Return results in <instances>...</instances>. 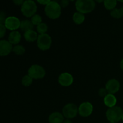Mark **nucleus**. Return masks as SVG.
Returning a JSON list of instances; mask_svg holds the SVG:
<instances>
[{"label": "nucleus", "mask_w": 123, "mask_h": 123, "mask_svg": "<svg viewBox=\"0 0 123 123\" xmlns=\"http://www.w3.org/2000/svg\"><path fill=\"white\" fill-rule=\"evenodd\" d=\"M106 116L110 123H117L122 120L123 111L120 107L115 106L108 109L106 113Z\"/></svg>", "instance_id": "nucleus-3"}, {"label": "nucleus", "mask_w": 123, "mask_h": 123, "mask_svg": "<svg viewBox=\"0 0 123 123\" xmlns=\"http://www.w3.org/2000/svg\"><path fill=\"white\" fill-rule=\"evenodd\" d=\"M48 25L45 23L42 22L40 24L37 26V31L40 34H43L46 33L48 31Z\"/></svg>", "instance_id": "nucleus-23"}, {"label": "nucleus", "mask_w": 123, "mask_h": 123, "mask_svg": "<svg viewBox=\"0 0 123 123\" xmlns=\"http://www.w3.org/2000/svg\"><path fill=\"white\" fill-rule=\"evenodd\" d=\"M117 1H120L121 2H123V0H117Z\"/></svg>", "instance_id": "nucleus-34"}, {"label": "nucleus", "mask_w": 123, "mask_h": 123, "mask_svg": "<svg viewBox=\"0 0 123 123\" xmlns=\"http://www.w3.org/2000/svg\"><path fill=\"white\" fill-rule=\"evenodd\" d=\"M104 6L107 10H112L115 7L117 4V0H105L103 1Z\"/></svg>", "instance_id": "nucleus-19"}, {"label": "nucleus", "mask_w": 123, "mask_h": 123, "mask_svg": "<svg viewBox=\"0 0 123 123\" xmlns=\"http://www.w3.org/2000/svg\"><path fill=\"white\" fill-rule=\"evenodd\" d=\"M31 21L34 25H38L42 22V18L40 15L38 14H36L31 17Z\"/></svg>", "instance_id": "nucleus-24"}, {"label": "nucleus", "mask_w": 123, "mask_h": 123, "mask_svg": "<svg viewBox=\"0 0 123 123\" xmlns=\"http://www.w3.org/2000/svg\"></svg>", "instance_id": "nucleus-37"}, {"label": "nucleus", "mask_w": 123, "mask_h": 123, "mask_svg": "<svg viewBox=\"0 0 123 123\" xmlns=\"http://www.w3.org/2000/svg\"><path fill=\"white\" fill-rule=\"evenodd\" d=\"M64 117L61 113L58 112H53L49 115V123H62L64 120Z\"/></svg>", "instance_id": "nucleus-14"}, {"label": "nucleus", "mask_w": 123, "mask_h": 123, "mask_svg": "<svg viewBox=\"0 0 123 123\" xmlns=\"http://www.w3.org/2000/svg\"><path fill=\"white\" fill-rule=\"evenodd\" d=\"M13 2L16 6H22L25 2V0H13Z\"/></svg>", "instance_id": "nucleus-30"}, {"label": "nucleus", "mask_w": 123, "mask_h": 123, "mask_svg": "<svg viewBox=\"0 0 123 123\" xmlns=\"http://www.w3.org/2000/svg\"><path fill=\"white\" fill-rule=\"evenodd\" d=\"M93 111V106L88 102H84L78 108V113L83 117H87L91 115Z\"/></svg>", "instance_id": "nucleus-9"}, {"label": "nucleus", "mask_w": 123, "mask_h": 123, "mask_svg": "<svg viewBox=\"0 0 123 123\" xmlns=\"http://www.w3.org/2000/svg\"><path fill=\"white\" fill-rule=\"evenodd\" d=\"M94 1H96V2H98V3H101V2H103L105 0H94Z\"/></svg>", "instance_id": "nucleus-33"}, {"label": "nucleus", "mask_w": 123, "mask_h": 123, "mask_svg": "<svg viewBox=\"0 0 123 123\" xmlns=\"http://www.w3.org/2000/svg\"><path fill=\"white\" fill-rule=\"evenodd\" d=\"M38 34L33 30H30L24 32V38L27 42H32L37 40L38 38Z\"/></svg>", "instance_id": "nucleus-16"}, {"label": "nucleus", "mask_w": 123, "mask_h": 123, "mask_svg": "<svg viewBox=\"0 0 123 123\" xmlns=\"http://www.w3.org/2000/svg\"><path fill=\"white\" fill-rule=\"evenodd\" d=\"M105 88L108 91V93L114 94L119 91L120 88V84L118 80L112 79L108 80L106 84Z\"/></svg>", "instance_id": "nucleus-10"}, {"label": "nucleus", "mask_w": 123, "mask_h": 123, "mask_svg": "<svg viewBox=\"0 0 123 123\" xmlns=\"http://www.w3.org/2000/svg\"><path fill=\"white\" fill-rule=\"evenodd\" d=\"M70 1H77V0H69Z\"/></svg>", "instance_id": "nucleus-35"}, {"label": "nucleus", "mask_w": 123, "mask_h": 123, "mask_svg": "<svg viewBox=\"0 0 123 123\" xmlns=\"http://www.w3.org/2000/svg\"><path fill=\"white\" fill-rule=\"evenodd\" d=\"M20 22L19 19L14 16L7 17L5 21L4 25L6 28L11 31H16L18 28H20Z\"/></svg>", "instance_id": "nucleus-8"}, {"label": "nucleus", "mask_w": 123, "mask_h": 123, "mask_svg": "<svg viewBox=\"0 0 123 123\" xmlns=\"http://www.w3.org/2000/svg\"><path fill=\"white\" fill-rule=\"evenodd\" d=\"M120 68H121L122 70H123V58L121 60V62H120Z\"/></svg>", "instance_id": "nucleus-32"}, {"label": "nucleus", "mask_w": 123, "mask_h": 123, "mask_svg": "<svg viewBox=\"0 0 123 123\" xmlns=\"http://www.w3.org/2000/svg\"><path fill=\"white\" fill-rule=\"evenodd\" d=\"M108 94L109 93H108V91H107L106 89L105 88H102L100 89L99 91H98V95H99L100 97H103V98H104L106 96H107Z\"/></svg>", "instance_id": "nucleus-26"}, {"label": "nucleus", "mask_w": 123, "mask_h": 123, "mask_svg": "<svg viewBox=\"0 0 123 123\" xmlns=\"http://www.w3.org/2000/svg\"><path fill=\"white\" fill-rule=\"evenodd\" d=\"M111 15L115 19H120L123 17V6L120 8H114L111 12Z\"/></svg>", "instance_id": "nucleus-20"}, {"label": "nucleus", "mask_w": 123, "mask_h": 123, "mask_svg": "<svg viewBox=\"0 0 123 123\" xmlns=\"http://www.w3.org/2000/svg\"><path fill=\"white\" fill-rule=\"evenodd\" d=\"M34 25L32 24L31 20H24L20 22V28H19L24 31V32H26L30 30H32L33 28Z\"/></svg>", "instance_id": "nucleus-17"}, {"label": "nucleus", "mask_w": 123, "mask_h": 123, "mask_svg": "<svg viewBox=\"0 0 123 123\" xmlns=\"http://www.w3.org/2000/svg\"><path fill=\"white\" fill-rule=\"evenodd\" d=\"M44 12L49 19H56L61 16V7L57 2L52 1L46 6Z\"/></svg>", "instance_id": "nucleus-1"}, {"label": "nucleus", "mask_w": 123, "mask_h": 123, "mask_svg": "<svg viewBox=\"0 0 123 123\" xmlns=\"http://www.w3.org/2000/svg\"><path fill=\"white\" fill-rule=\"evenodd\" d=\"M122 120H123V118H122Z\"/></svg>", "instance_id": "nucleus-36"}, {"label": "nucleus", "mask_w": 123, "mask_h": 123, "mask_svg": "<svg viewBox=\"0 0 123 123\" xmlns=\"http://www.w3.org/2000/svg\"><path fill=\"white\" fill-rule=\"evenodd\" d=\"M32 81H33V79L28 74V75L24 76L22 78V84L23 86L27 87V86H30L32 84Z\"/></svg>", "instance_id": "nucleus-22"}, {"label": "nucleus", "mask_w": 123, "mask_h": 123, "mask_svg": "<svg viewBox=\"0 0 123 123\" xmlns=\"http://www.w3.org/2000/svg\"><path fill=\"white\" fill-rule=\"evenodd\" d=\"M13 48L12 44L8 41L5 40H0V56L8 55L13 50Z\"/></svg>", "instance_id": "nucleus-12"}, {"label": "nucleus", "mask_w": 123, "mask_h": 123, "mask_svg": "<svg viewBox=\"0 0 123 123\" xmlns=\"http://www.w3.org/2000/svg\"><path fill=\"white\" fill-rule=\"evenodd\" d=\"M62 123H72V122L70 121V120H69V119H67V120H64Z\"/></svg>", "instance_id": "nucleus-31"}, {"label": "nucleus", "mask_w": 123, "mask_h": 123, "mask_svg": "<svg viewBox=\"0 0 123 123\" xmlns=\"http://www.w3.org/2000/svg\"><path fill=\"white\" fill-rule=\"evenodd\" d=\"M69 0H61L60 1V5L61 7V8H65V7H67V6L69 4Z\"/></svg>", "instance_id": "nucleus-28"}, {"label": "nucleus", "mask_w": 123, "mask_h": 123, "mask_svg": "<svg viewBox=\"0 0 123 123\" xmlns=\"http://www.w3.org/2000/svg\"><path fill=\"white\" fill-rule=\"evenodd\" d=\"M13 51L18 55H22L25 52V49L23 46L17 44L13 48Z\"/></svg>", "instance_id": "nucleus-21"}, {"label": "nucleus", "mask_w": 123, "mask_h": 123, "mask_svg": "<svg viewBox=\"0 0 123 123\" xmlns=\"http://www.w3.org/2000/svg\"><path fill=\"white\" fill-rule=\"evenodd\" d=\"M28 75L32 79H39L44 78L46 75V71L42 66L34 64L31 66L28 69Z\"/></svg>", "instance_id": "nucleus-6"}, {"label": "nucleus", "mask_w": 123, "mask_h": 123, "mask_svg": "<svg viewBox=\"0 0 123 123\" xmlns=\"http://www.w3.org/2000/svg\"><path fill=\"white\" fill-rule=\"evenodd\" d=\"M37 2L40 4L42 5H45L46 6L47 4L49 3V2H51V0H37Z\"/></svg>", "instance_id": "nucleus-29"}, {"label": "nucleus", "mask_w": 123, "mask_h": 123, "mask_svg": "<svg viewBox=\"0 0 123 123\" xmlns=\"http://www.w3.org/2000/svg\"><path fill=\"white\" fill-rule=\"evenodd\" d=\"M75 7L78 12L83 14H87L94 10L96 2L94 0H77Z\"/></svg>", "instance_id": "nucleus-2"}, {"label": "nucleus", "mask_w": 123, "mask_h": 123, "mask_svg": "<svg viewBox=\"0 0 123 123\" xmlns=\"http://www.w3.org/2000/svg\"><path fill=\"white\" fill-rule=\"evenodd\" d=\"M104 103L106 106L110 108L115 106L117 103V98L114 94H108L104 97Z\"/></svg>", "instance_id": "nucleus-15"}, {"label": "nucleus", "mask_w": 123, "mask_h": 123, "mask_svg": "<svg viewBox=\"0 0 123 123\" xmlns=\"http://www.w3.org/2000/svg\"><path fill=\"white\" fill-rule=\"evenodd\" d=\"M73 20L76 24L80 25V24H82L85 20V15L83 13L77 12L73 14Z\"/></svg>", "instance_id": "nucleus-18"}, {"label": "nucleus", "mask_w": 123, "mask_h": 123, "mask_svg": "<svg viewBox=\"0 0 123 123\" xmlns=\"http://www.w3.org/2000/svg\"><path fill=\"white\" fill-rule=\"evenodd\" d=\"M37 7L36 2L32 0H26L21 6V12L24 16L31 18L37 12Z\"/></svg>", "instance_id": "nucleus-4"}, {"label": "nucleus", "mask_w": 123, "mask_h": 123, "mask_svg": "<svg viewBox=\"0 0 123 123\" xmlns=\"http://www.w3.org/2000/svg\"><path fill=\"white\" fill-rule=\"evenodd\" d=\"M6 19V14L2 11H0V24H4Z\"/></svg>", "instance_id": "nucleus-27"}, {"label": "nucleus", "mask_w": 123, "mask_h": 123, "mask_svg": "<svg viewBox=\"0 0 123 123\" xmlns=\"http://www.w3.org/2000/svg\"><path fill=\"white\" fill-rule=\"evenodd\" d=\"M73 78L69 73L64 72L59 76L58 82L63 86H68L73 84Z\"/></svg>", "instance_id": "nucleus-11"}, {"label": "nucleus", "mask_w": 123, "mask_h": 123, "mask_svg": "<svg viewBox=\"0 0 123 123\" xmlns=\"http://www.w3.org/2000/svg\"><path fill=\"white\" fill-rule=\"evenodd\" d=\"M78 113V108L74 103H68L62 109V115L67 119L74 118Z\"/></svg>", "instance_id": "nucleus-7"}, {"label": "nucleus", "mask_w": 123, "mask_h": 123, "mask_svg": "<svg viewBox=\"0 0 123 123\" xmlns=\"http://www.w3.org/2000/svg\"><path fill=\"white\" fill-rule=\"evenodd\" d=\"M21 34L18 31H13L8 36V42L12 45H17L21 40Z\"/></svg>", "instance_id": "nucleus-13"}, {"label": "nucleus", "mask_w": 123, "mask_h": 123, "mask_svg": "<svg viewBox=\"0 0 123 123\" xmlns=\"http://www.w3.org/2000/svg\"><path fill=\"white\" fill-rule=\"evenodd\" d=\"M6 28L4 24H0V38H2L5 36L6 32Z\"/></svg>", "instance_id": "nucleus-25"}, {"label": "nucleus", "mask_w": 123, "mask_h": 123, "mask_svg": "<svg viewBox=\"0 0 123 123\" xmlns=\"http://www.w3.org/2000/svg\"><path fill=\"white\" fill-rule=\"evenodd\" d=\"M37 46L43 51L48 50L52 44V38L48 34H40L37 40Z\"/></svg>", "instance_id": "nucleus-5"}]
</instances>
